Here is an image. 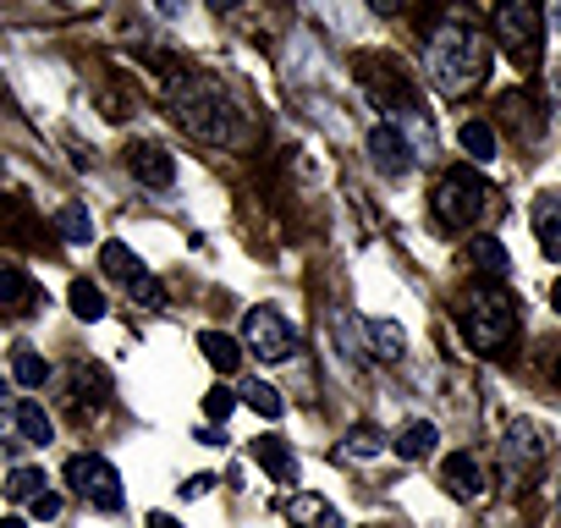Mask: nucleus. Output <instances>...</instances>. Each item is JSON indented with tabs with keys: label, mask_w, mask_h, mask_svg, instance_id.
I'll return each instance as SVG.
<instances>
[{
	"label": "nucleus",
	"mask_w": 561,
	"mask_h": 528,
	"mask_svg": "<svg viewBox=\"0 0 561 528\" xmlns=\"http://www.w3.org/2000/svg\"><path fill=\"white\" fill-rule=\"evenodd\" d=\"M484 72H490V39L468 18H446L430 34V78L446 94H468L484 83Z\"/></svg>",
	"instance_id": "nucleus-1"
},
{
	"label": "nucleus",
	"mask_w": 561,
	"mask_h": 528,
	"mask_svg": "<svg viewBox=\"0 0 561 528\" xmlns=\"http://www.w3.org/2000/svg\"><path fill=\"white\" fill-rule=\"evenodd\" d=\"M171 105H176V122H182L187 133H198L204 144H237V138H242V111H237V100H231L226 89H215V83H182Z\"/></svg>",
	"instance_id": "nucleus-2"
},
{
	"label": "nucleus",
	"mask_w": 561,
	"mask_h": 528,
	"mask_svg": "<svg viewBox=\"0 0 561 528\" xmlns=\"http://www.w3.org/2000/svg\"><path fill=\"white\" fill-rule=\"evenodd\" d=\"M457 325H462V342L479 358H501L506 342H512V331H517V314H512V303L495 287H479V292L462 298V320Z\"/></svg>",
	"instance_id": "nucleus-3"
},
{
	"label": "nucleus",
	"mask_w": 561,
	"mask_h": 528,
	"mask_svg": "<svg viewBox=\"0 0 561 528\" xmlns=\"http://www.w3.org/2000/svg\"><path fill=\"white\" fill-rule=\"evenodd\" d=\"M484 198H490L484 176L468 171V165H451V171L435 182V220H440V226H468V220L484 215Z\"/></svg>",
	"instance_id": "nucleus-4"
},
{
	"label": "nucleus",
	"mask_w": 561,
	"mask_h": 528,
	"mask_svg": "<svg viewBox=\"0 0 561 528\" xmlns=\"http://www.w3.org/2000/svg\"><path fill=\"white\" fill-rule=\"evenodd\" d=\"M242 342H248V353L264 358V364H287V358H298V331H293V320H280L275 309H248V320H242Z\"/></svg>",
	"instance_id": "nucleus-5"
},
{
	"label": "nucleus",
	"mask_w": 561,
	"mask_h": 528,
	"mask_svg": "<svg viewBox=\"0 0 561 528\" xmlns=\"http://www.w3.org/2000/svg\"><path fill=\"white\" fill-rule=\"evenodd\" d=\"M67 484H72L83 501H94V506H105V512H122V473H116L105 457H94V451L72 457V462H67Z\"/></svg>",
	"instance_id": "nucleus-6"
},
{
	"label": "nucleus",
	"mask_w": 561,
	"mask_h": 528,
	"mask_svg": "<svg viewBox=\"0 0 561 528\" xmlns=\"http://www.w3.org/2000/svg\"><path fill=\"white\" fill-rule=\"evenodd\" d=\"M495 28H501V45H506V50L523 61V56L539 45V28H545V18H539V0H501Z\"/></svg>",
	"instance_id": "nucleus-7"
},
{
	"label": "nucleus",
	"mask_w": 561,
	"mask_h": 528,
	"mask_svg": "<svg viewBox=\"0 0 561 528\" xmlns=\"http://www.w3.org/2000/svg\"><path fill=\"white\" fill-rule=\"evenodd\" d=\"M369 160L380 165V176H408V165H413V144H408V133L402 127H391V122H380V127H369Z\"/></svg>",
	"instance_id": "nucleus-8"
},
{
	"label": "nucleus",
	"mask_w": 561,
	"mask_h": 528,
	"mask_svg": "<svg viewBox=\"0 0 561 528\" xmlns=\"http://www.w3.org/2000/svg\"><path fill=\"white\" fill-rule=\"evenodd\" d=\"M127 171H133L144 187H154V193L176 182V160H171L165 149H154V144H133V149H127Z\"/></svg>",
	"instance_id": "nucleus-9"
},
{
	"label": "nucleus",
	"mask_w": 561,
	"mask_h": 528,
	"mask_svg": "<svg viewBox=\"0 0 561 528\" xmlns=\"http://www.w3.org/2000/svg\"><path fill=\"white\" fill-rule=\"evenodd\" d=\"M501 457H506V468H512V473H523L528 462H539V457H545V435H539L528 418H517V424L506 429V440H501Z\"/></svg>",
	"instance_id": "nucleus-10"
},
{
	"label": "nucleus",
	"mask_w": 561,
	"mask_h": 528,
	"mask_svg": "<svg viewBox=\"0 0 561 528\" xmlns=\"http://www.w3.org/2000/svg\"><path fill=\"white\" fill-rule=\"evenodd\" d=\"M440 484H446L451 495H462V501H479V495H484V468H479L468 451H457V457L440 462Z\"/></svg>",
	"instance_id": "nucleus-11"
},
{
	"label": "nucleus",
	"mask_w": 561,
	"mask_h": 528,
	"mask_svg": "<svg viewBox=\"0 0 561 528\" xmlns=\"http://www.w3.org/2000/svg\"><path fill=\"white\" fill-rule=\"evenodd\" d=\"M534 237H539L545 259L561 264V193H539V204H534Z\"/></svg>",
	"instance_id": "nucleus-12"
},
{
	"label": "nucleus",
	"mask_w": 561,
	"mask_h": 528,
	"mask_svg": "<svg viewBox=\"0 0 561 528\" xmlns=\"http://www.w3.org/2000/svg\"><path fill=\"white\" fill-rule=\"evenodd\" d=\"M380 358V364H397L402 353H408V331L397 325V320H375V325H364V358Z\"/></svg>",
	"instance_id": "nucleus-13"
},
{
	"label": "nucleus",
	"mask_w": 561,
	"mask_h": 528,
	"mask_svg": "<svg viewBox=\"0 0 561 528\" xmlns=\"http://www.w3.org/2000/svg\"><path fill=\"white\" fill-rule=\"evenodd\" d=\"M253 457L264 462V473H270L275 484H298V457L280 446V440H253Z\"/></svg>",
	"instance_id": "nucleus-14"
},
{
	"label": "nucleus",
	"mask_w": 561,
	"mask_h": 528,
	"mask_svg": "<svg viewBox=\"0 0 561 528\" xmlns=\"http://www.w3.org/2000/svg\"><path fill=\"white\" fill-rule=\"evenodd\" d=\"M435 424L430 418H413V424H402V435H397V457H408V462H424V457H435Z\"/></svg>",
	"instance_id": "nucleus-15"
},
{
	"label": "nucleus",
	"mask_w": 561,
	"mask_h": 528,
	"mask_svg": "<svg viewBox=\"0 0 561 528\" xmlns=\"http://www.w3.org/2000/svg\"><path fill=\"white\" fill-rule=\"evenodd\" d=\"M468 259L479 264L484 276H501V282H506V271H512V253H506L501 237H473V242H468Z\"/></svg>",
	"instance_id": "nucleus-16"
},
{
	"label": "nucleus",
	"mask_w": 561,
	"mask_h": 528,
	"mask_svg": "<svg viewBox=\"0 0 561 528\" xmlns=\"http://www.w3.org/2000/svg\"><path fill=\"white\" fill-rule=\"evenodd\" d=\"M287 517H293V528H342V517H336L320 495H293Z\"/></svg>",
	"instance_id": "nucleus-17"
},
{
	"label": "nucleus",
	"mask_w": 561,
	"mask_h": 528,
	"mask_svg": "<svg viewBox=\"0 0 561 528\" xmlns=\"http://www.w3.org/2000/svg\"><path fill=\"white\" fill-rule=\"evenodd\" d=\"M18 429H23L28 446H50L56 440V429H50V418H45L39 402H18Z\"/></svg>",
	"instance_id": "nucleus-18"
},
{
	"label": "nucleus",
	"mask_w": 561,
	"mask_h": 528,
	"mask_svg": "<svg viewBox=\"0 0 561 528\" xmlns=\"http://www.w3.org/2000/svg\"><path fill=\"white\" fill-rule=\"evenodd\" d=\"M12 380L34 391V386H45V380H50V364H45L34 347H18V353H12Z\"/></svg>",
	"instance_id": "nucleus-19"
},
{
	"label": "nucleus",
	"mask_w": 561,
	"mask_h": 528,
	"mask_svg": "<svg viewBox=\"0 0 561 528\" xmlns=\"http://www.w3.org/2000/svg\"><path fill=\"white\" fill-rule=\"evenodd\" d=\"M198 347H204V358H209L220 375H231V369H237V358H242V353H237V342H231V336H220V331H204V336H198Z\"/></svg>",
	"instance_id": "nucleus-20"
},
{
	"label": "nucleus",
	"mask_w": 561,
	"mask_h": 528,
	"mask_svg": "<svg viewBox=\"0 0 561 528\" xmlns=\"http://www.w3.org/2000/svg\"><path fill=\"white\" fill-rule=\"evenodd\" d=\"M457 138H462V149H468L473 160H495V149H501V144H495V133H490L484 122H462V127H457Z\"/></svg>",
	"instance_id": "nucleus-21"
},
{
	"label": "nucleus",
	"mask_w": 561,
	"mask_h": 528,
	"mask_svg": "<svg viewBox=\"0 0 561 528\" xmlns=\"http://www.w3.org/2000/svg\"><path fill=\"white\" fill-rule=\"evenodd\" d=\"M242 402H248L259 418H280V391L264 386V380H242Z\"/></svg>",
	"instance_id": "nucleus-22"
},
{
	"label": "nucleus",
	"mask_w": 561,
	"mask_h": 528,
	"mask_svg": "<svg viewBox=\"0 0 561 528\" xmlns=\"http://www.w3.org/2000/svg\"><path fill=\"white\" fill-rule=\"evenodd\" d=\"M67 298H72V314H78V320H100V314H105V292H100L94 282H72Z\"/></svg>",
	"instance_id": "nucleus-23"
},
{
	"label": "nucleus",
	"mask_w": 561,
	"mask_h": 528,
	"mask_svg": "<svg viewBox=\"0 0 561 528\" xmlns=\"http://www.w3.org/2000/svg\"><path fill=\"white\" fill-rule=\"evenodd\" d=\"M7 495L12 501H39L45 495V473L39 468H12L7 473Z\"/></svg>",
	"instance_id": "nucleus-24"
},
{
	"label": "nucleus",
	"mask_w": 561,
	"mask_h": 528,
	"mask_svg": "<svg viewBox=\"0 0 561 528\" xmlns=\"http://www.w3.org/2000/svg\"><path fill=\"white\" fill-rule=\"evenodd\" d=\"M105 276H116V282H133L138 276V259H133L127 242H105Z\"/></svg>",
	"instance_id": "nucleus-25"
},
{
	"label": "nucleus",
	"mask_w": 561,
	"mask_h": 528,
	"mask_svg": "<svg viewBox=\"0 0 561 528\" xmlns=\"http://www.w3.org/2000/svg\"><path fill=\"white\" fill-rule=\"evenodd\" d=\"M56 226H61V237H67V242H89V237H94V226H89V209H83V204H67V209L56 215Z\"/></svg>",
	"instance_id": "nucleus-26"
},
{
	"label": "nucleus",
	"mask_w": 561,
	"mask_h": 528,
	"mask_svg": "<svg viewBox=\"0 0 561 528\" xmlns=\"http://www.w3.org/2000/svg\"><path fill=\"white\" fill-rule=\"evenodd\" d=\"M380 446H386V440H380V429H375V424H358V429L347 435V446H342V451H347V457H380Z\"/></svg>",
	"instance_id": "nucleus-27"
},
{
	"label": "nucleus",
	"mask_w": 561,
	"mask_h": 528,
	"mask_svg": "<svg viewBox=\"0 0 561 528\" xmlns=\"http://www.w3.org/2000/svg\"><path fill=\"white\" fill-rule=\"evenodd\" d=\"M127 287H133V303H144V309H165V287H160L154 276H144V271H138Z\"/></svg>",
	"instance_id": "nucleus-28"
},
{
	"label": "nucleus",
	"mask_w": 561,
	"mask_h": 528,
	"mask_svg": "<svg viewBox=\"0 0 561 528\" xmlns=\"http://www.w3.org/2000/svg\"><path fill=\"white\" fill-rule=\"evenodd\" d=\"M28 298V282L12 271V264H0V303H23Z\"/></svg>",
	"instance_id": "nucleus-29"
},
{
	"label": "nucleus",
	"mask_w": 561,
	"mask_h": 528,
	"mask_svg": "<svg viewBox=\"0 0 561 528\" xmlns=\"http://www.w3.org/2000/svg\"><path fill=\"white\" fill-rule=\"evenodd\" d=\"M231 408H237V397H231V391H226V386H215V391H209V397H204V413H209V418H215V424H220V418H226V413H231Z\"/></svg>",
	"instance_id": "nucleus-30"
},
{
	"label": "nucleus",
	"mask_w": 561,
	"mask_h": 528,
	"mask_svg": "<svg viewBox=\"0 0 561 528\" xmlns=\"http://www.w3.org/2000/svg\"><path fill=\"white\" fill-rule=\"evenodd\" d=\"M18 408H7V402H0V446H18Z\"/></svg>",
	"instance_id": "nucleus-31"
},
{
	"label": "nucleus",
	"mask_w": 561,
	"mask_h": 528,
	"mask_svg": "<svg viewBox=\"0 0 561 528\" xmlns=\"http://www.w3.org/2000/svg\"><path fill=\"white\" fill-rule=\"evenodd\" d=\"M34 517H45V523H50V517H61V495H50V490H45V495L34 501Z\"/></svg>",
	"instance_id": "nucleus-32"
},
{
	"label": "nucleus",
	"mask_w": 561,
	"mask_h": 528,
	"mask_svg": "<svg viewBox=\"0 0 561 528\" xmlns=\"http://www.w3.org/2000/svg\"><path fill=\"white\" fill-rule=\"evenodd\" d=\"M209 484H215L209 473H193V479L182 484V495H187V501H193V495H209Z\"/></svg>",
	"instance_id": "nucleus-33"
},
{
	"label": "nucleus",
	"mask_w": 561,
	"mask_h": 528,
	"mask_svg": "<svg viewBox=\"0 0 561 528\" xmlns=\"http://www.w3.org/2000/svg\"><path fill=\"white\" fill-rule=\"evenodd\" d=\"M160 7V18H182V0H154Z\"/></svg>",
	"instance_id": "nucleus-34"
},
{
	"label": "nucleus",
	"mask_w": 561,
	"mask_h": 528,
	"mask_svg": "<svg viewBox=\"0 0 561 528\" xmlns=\"http://www.w3.org/2000/svg\"><path fill=\"white\" fill-rule=\"evenodd\" d=\"M149 528H182V523H176V517H165V512H154V517H149Z\"/></svg>",
	"instance_id": "nucleus-35"
},
{
	"label": "nucleus",
	"mask_w": 561,
	"mask_h": 528,
	"mask_svg": "<svg viewBox=\"0 0 561 528\" xmlns=\"http://www.w3.org/2000/svg\"><path fill=\"white\" fill-rule=\"evenodd\" d=\"M369 7H375V12H397V0H369Z\"/></svg>",
	"instance_id": "nucleus-36"
},
{
	"label": "nucleus",
	"mask_w": 561,
	"mask_h": 528,
	"mask_svg": "<svg viewBox=\"0 0 561 528\" xmlns=\"http://www.w3.org/2000/svg\"><path fill=\"white\" fill-rule=\"evenodd\" d=\"M0 528H28L23 517H0Z\"/></svg>",
	"instance_id": "nucleus-37"
},
{
	"label": "nucleus",
	"mask_w": 561,
	"mask_h": 528,
	"mask_svg": "<svg viewBox=\"0 0 561 528\" xmlns=\"http://www.w3.org/2000/svg\"><path fill=\"white\" fill-rule=\"evenodd\" d=\"M550 303H556V314H561V282H556V287H550Z\"/></svg>",
	"instance_id": "nucleus-38"
},
{
	"label": "nucleus",
	"mask_w": 561,
	"mask_h": 528,
	"mask_svg": "<svg viewBox=\"0 0 561 528\" xmlns=\"http://www.w3.org/2000/svg\"><path fill=\"white\" fill-rule=\"evenodd\" d=\"M209 7H215V12H231V7H237V0H209Z\"/></svg>",
	"instance_id": "nucleus-39"
}]
</instances>
